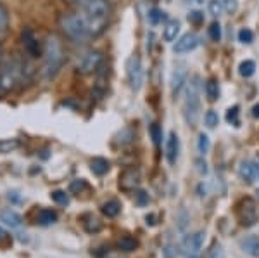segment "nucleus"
Here are the masks:
<instances>
[{
    "label": "nucleus",
    "instance_id": "26",
    "mask_svg": "<svg viewBox=\"0 0 259 258\" xmlns=\"http://www.w3.org/2000/svg\"><path fill=\"white\" fill-rule=\"evenodd\" d=\"M209 148H211V140H209V137H207L206 134H200L199 135V140H197V149H199V153L200 155H207L209 153Z\"/></svg>",
    "mask_w": 259,
    "mask_h": 258
},
{
    "label": "nucleus",
    "instance_id": "44",
    "mask_svg": "<svg viewBox=\"0 0 259 258\" xmlns=\"http://www.w3.org/2000/svg\"><path fill=\"white\" fill-rule=\"evenodd\" d=\"M145 220H147V226H154V215H147V217H145Z\"/></svg>",
    "mask_w": 259,
    "mask_h": 258
},
{
    "label": "nucleus",
    "instance_id": "39",
    "mask_svg": "<svg viewBox=\"0 0 259 258\" xmlns=\"http://www.w3.org/2000/svg\"><path fill=\"white\" fill-rule=\"evenodd\" d=\"M221 4H223V9L227 12H235L237 7H239V4H237V0H221Z\"/></svg>",
    "mask_w": 259,
    "mask_h": 258
},
{
    "label": "nucleus",
    "instance_id": "16",
    "mask_svg": "<svg viewBox=\"0 0 259 258\" xmlns=\"http://www.w3.org/2000/svg\"><path fill=\"white\" fill-rule=\"evenodd\" d=\"M178 33H180V21L171 19L164 24V28H162V39L166 42H175Z\"/></svg>",
    "mask_w": 259,
    "mask_h": 258
},
{
    "label": "nucleus",
    "instance_id": "45",
    "mask_svg": "<svg viewBox=\"0 0 259 258\" xmlns=\"http://www.w3.org/2000/svg\"><path fill=\"white\" fill-rule=\"evenodd\" d=\"M254 163V170H256V177H259V161H252Z\"/></svg>",
    "mask_w": 259,
    "mask_h": 258
},
{
    "label": "nucleus",
    "instance_id": "15",
    "mask_svg": "<svg viewBox=\"0 0 259 258\" xmlns=\"http://www.w3.org/2000/svg\"><path fill=\"white\" fill-rule=\"evenodd\" d=\"M239 177L242 180L245 182V184H252L254 180H256V170H254V163L252 161H242L240 166H239Z\"/></svg>",
    "mask_w": 259,
    "mask_h": 258
},
{
    "label": "nucleus",
    "instance_id": "43",
    "mask_svg": "<svg viewBox=\"0 0 259 258\" xmlns=\"http://www.w3.org/2000/svg\"><path fill=\"white\" fill-rule=\"evenodd\" d=\"M252 116L259 120V104H256V106L252 107Z\"/></svg>",
    "mask_w": 259,
    "mask_h": 258
},
{
    "label": "nucleus",
    "instance_id": "6",
    "mask_svg": "<svg viewBox=\"0 0 259 258\" xmlns=\"http://www.w3.org/2000/svg\"><path fill=\"white\" fill-rule=\"evenodd\" d=\"M237 218H239L240 226L244 227H252L257 222L259 215H257V208L256 201L250 198H245L237 205Z\"/></svg>",
    "mask_w": 259,
    "mask_h": 258
},
{
    "label": "nucleus",
    "instance_id": "18",
    "mask_svg": "<svg viewBox=\"0 0 259 258\" xmlns=\"http://www.w3.org/2000/svg\"><path fill=\"white\" fill-rule=\"evenodd\" d=\"M9 24H11V14H9V9L4 2H0V39L7 35L9 31Z\"/></svg>",
    "mask_w": 259,
    "mask_h": 258
},
{
    "label": "nucleus",
    "instance_id": "11",
    "mask_svg": "<svg viewBox=\"0 0 259 258\" xmlns=\"http://www.w3.org/2000/svg\"><path fill=\"white\" fill-rule=\"evenodd\" d=\"M140 182V172L135 168H128L121 173L119 177V187L123 191H133Z\"/></svg>",
    "mask_w": 259,
    "mask_h": 258
},
{
    "label": "nucleus",
    "instance_id": "5",
    "mask_svg": "<svg viewBox=\"0 0 259 258\" xmlns=\"http://www.w3.org/2000/svg\"><path fill=\"white\" fill-rule=\"evenodd\" d=\"M204 241H206V232L197 231L194 234L187 236L180 244V253L185 258H199L204 248Z\"/></svg>",
    "mask_w": 259,
    "mask_h": 258
},
{
    "label": "nucleus",
    "instance_id": "4",
    "mask_svg": "<svg viewBox=\"0 0 259 258\" xmlns=\"http://www.w3.org/2000/svg\"><path fill=\"white\" fill-rule=\"evenodd\" d=\"M21 64L18 61H7L0 68V92H9L21 82Z\"/></svg>",
    "mask_w": 259,
    "mask_h": 258
},
{
    "label": "nucleus",
    "instance_id": "51",
    "mask_svg": "<svg viewBox=\"0 0 259 258\" xmlns=\"http://www.w3.org/2000/svg\"><path fill=\"white\" fill-rule=\"evenodd\" d=\"M168 2H171V0H168Z\"/></svg>",
    "mask_w": 259,
    "mask_h": 258
},
{
    "label": "nucleus",
    "instance_id": "27",
    "mask_svg": "<svg viewBox=\"0 0 259 258\" xmlns=\"http://www.w3.org/2000/svg\"><path fill=\"white\" fill-rule=\"evenodd\" d=\"M50 198H52V201L57 203V205H62V206L69 205V196L66 191H54V193L50 194Z\"/></svg>",
    "mask_w": 259,
    "mask_h": 258
},
{
    "label": "nucleus",
    "instance_id": "13",
    "mask_svg": "<svg viewBox=\"0 0 259 258\" xmlns=\"http://www.w3.org/2000/svg\"><path fill=\"white\" fill-rule=\"evenodd\" d=\"M23 44H24L26 52L30 54L31 57H38L40 54H44V49L40 47L38 40H36L35 33H33L31 30H26L23 33Z\"/></svg>",
    "mask_w": 259,
    "mask_h": 258
},
{
    "label": "nucleus",
    "instance_id": "28",
    "mask_svg": "<svg viewBox=\"0 0 259 258\" xmlns=\"http://www.w3.org/2000/svg\"><path fill=\"white\" fill-rule=\"evenodd\" d=\"M149 134H150V137H152V142L156 144V145H159V144L162 142V130H161V127H159L157 123H152V125H150Z\"/></svg>",
    "mask_w": 259,
    "mask_h": 258
},
{
    "label": "nucleus",
    "instance_id": "35",
    "mask_svg": "<svg viewBox=\"0 0 259 258\" xmlns=\"http://www.w3.org/2000/svg\"><path fill=\"white\" fill-rule=\"evenodd\" d=\"M239 40L242 44H252L254 42V33L249 30V28H242L239 31Z\"/></svg>",
    "mask_w": 259,
    "mask_h": 258
},
{
    "label": "nucleus",
    "instance_id": "46",
    "mask_svg": "<svg viewBox=\"0 0 259 258\" xmlns=\"http://www.w3.org/2000/svg\"><path fill=\"white\" fill-rule=\"evenodd\" d=\"M194 2H197V4H204V0H194Z\"/></svg>",
    "mask_w": 259,
    "mask_h": 258
},
{
    "label": "nucleus",
    "instance_id": "1",
    "mask_svg": "<svg viewBox=\"0 0 259 258\" xmlns=\"http://www.w3.org/2000/svg\"><path fill=\"white\" fill-rule=\"evenodd\" d=\"M44 66H41V78L45 82H50L59 75L64 66L66 52L62 49V44L56 35H50L44 45Z\"/></svg>",
    "mask_w": 259,
    "mask_h": 258
},
{
    "label": "nucleus",
    "instance_id": "38",
    "mask_svg": "<svg viewBox=\"0 0 259 258\" xmlns=\"http://www.w3.org/2000/svg\"><path fill=\"white\" fill-rule=\"evenodd\" d=\"M149 201H150V198H149V194L145 193V191H137V194H135V203L139 206H145V205H149Z\"/></svg>",
    "mask_w": 259,
    "mask_h": 258
},
{
    "label": "nucleus",
    "instance_id": "20",
    "mask_svg": "<svg viewBox=\"0 0 259 258\" xmlns=\"http://www.w3.org/2000/svg\"><path fill=\"white\" fill-rule=\"evenodd\" d=\"M100 211H102V215H106L107 218H114L119 215L121 205H119L118 199H109V201H106L102 206H100Z\"/></svg>",
    "mask_w": 259,
    "mask_h": 258
},
{
    "label": "nucleus",
    "instance_id": "48",
    "mask_svg": "<svg viewBox=\"0 0 259 258\" xmlns=\"http://www.w3.org/2000/svg\"><path fill=\"white\" fill-rule=\"evenodd\" d=\"M183 2H187V4H189V2H194V0H183Z\"/></svg>",
    "mask_w": 259,
    "mask_h": 258
},
{
    "label": "nucleus",
    "instance_id": "19",
    "mask_svg": "<svg viewBox=\"0 0 259 258\" xmlns=\"http://www.w3.org/2000/svg\"><path fill=\"white\" fill-rule=\"evenodd\" d=\"M111 168V163L106 160V158H94L90 161V170L95 173V175H106Z\"/></svg>",
    "mask_w": 259,
    "mask_h": 258
},
{
    "label": "nucleus",
    "instance_id": "40",
    "mask_svg": "<svg viewBox=\"0 0 259 258\" xmlns=\"http://www.w3.org/2000/svg\"><path fill=\"white\" fill-rule=\"evenodd\" d=\"M209 258H225L223 248H221L220 244H216V246L211 249V256H209Z\"/></svg>",
    "mask_w": 259,
    "mask_h": 258
},
{
    "label": "nucleus",
    "instance_id": "21",
    "mask_svg": "<svg viewBox=\"0 0 259 258\" xmlns=\"http://www.w3.org/2000/svg\"><path fill=\"white\" fill-rule=\"evenodd\" d=\"M204 90H206V97L211 102H216L220 99V83L216 78H209V80L204 83Z\"/></svg>",
    "mask_w": 259,
    "mask_h": 258
},
{
    "label": "nucleus",
    "instance_id": "23",
    "mask_svg": "<svg viewBox=\"0 0 259 258\" xmlns=\"http://www.w3.org/2000/svg\"><path fill=\"white\" fill-rule=\"evenodd\" d=\"M118 248L121 249V251H135L137 248H139V241H137L135 238H132V236H123L119 241H118Z\"/></svg>",
    "mask_w": 259,
    "mask_h": 258
},
{
    "label": "nucleus",
    "instance_id": "41",
    "mask_svg": "<svg viewBox=\"0 0 259 258\" xmlns=\"http://www.w3.org/2000/svg\"><path fill=\"white\" fill-rule=\"evenodd\" d=\"M195 165H197V172L200 173V175H206V173H207V165H206V161L197 160V161H195Z\"/></svg>",
    "mask_w": 259,
    "mask_h": 258
},
{
    "label": "nucleus",
    "instance_id": "50",
    "mask_svg": "<svg viewBox=\"0 0 259 258\" xmlns=\"http://www.w3.org/2000/svg\"><path fill=\"white\" fill-rule=\"evenodd\" d=\"M106 2H109V0H106Z\"/></svg>",
    "mask_w": 259,
    "mask_h": 258
},
{
    "label": "nucleus",
    "instance_id": "47",
    "mask_svg": "<svg viewBox=\"0 0 259 258\" xmlns=\"http://www.w3.org/2000/svg\"><path fill=\"white\" fill-rule=\"evenodd\" d=\"M0 59H2V45H0Z\"/></svg>",
    "mask_w": 259,
    "mask_h": 258
},
{
    "label": "nucleus",
    "instance_id": "14",
    "mask_svg": "<svg viewBox=\"0 0 259 258\" xmlns=\"http://www.w3.org/2000/svg\"><path fill=\"white\" fill-rule=\"evenodd\" d=\"M240 248L249 256L259 258V236H245V238H242Z\"/></svg>",
    "mask_w": 259,
    "mask_h": 258
},
{
    "label": "nucleus",
    "instance_id": "33",
    "mask_svg": "<svg viewBox=\"0 0 259 258\" xmlns=\"http://www.w3.org/2000/svg\"><path fill=\"white\" fill-rule=\"evenodd\" d=\"M187 19H189L190 24H194V26H199V24L204 23V14L200 11H190L189 16H187Z\"/></svg>",
    "mask_w": 259,
    "mask_h": 258
},
{
    "label": "nucleus",
    "instance_id": "3",
    "mask_svg": "<svg viewBox=\"0 0 259 258\" xmlns=\"http://www.w3.org/2000/svg\"><path fill=\"white\" fill-rule=\"evenodd\" d=\"M59 24H61L62 33H64L69 40L80 44V42H87L92 39V33L80 12H78V14H64L61 18Z\"/></svg>",
    "mask_w": 259,
    "mask_h": 258
},
{
    "label": "nucleus",
    "instance_id": "37",
    "mask_svg": "<svg viewBox=\"0 0 259 258\" xmlns=\"http://www.w3.org/2000/svg\"><path fill=\"white\" fill-rule=\"evenodd\" d=\"M221 11H223V4H221V0H209V12L214 16V18H220Z\"/></svg>",
    "mask_w": 259,
    "mask_h": 258
},
{
    "label": "nucleus",
    "instance_id": "36",
    "mask_svg": "<svg viewBox=\"0 0 259 258\" xmlns=\"http://www.w3.org/2000/svg\"><path fill=\"white\" fill-rule=\"evenodd\" d=\"M85 189H87V182L83 180V178H78V180H73V182H71V187H69L71 193L80 194V193H83Z\"/></svg>",
    "mask_w": 259,
    "mask_h": 258
},
{
    "label": "nucleus",
    "instance_id": "31",
    "mask_svg": "<svg viewBox=\"0 0 259 258\" xmlns=\"http://www.w3.org/2000/svg\"><path fill=\"white\" fill-rule=\"evenodd\" d=\"M83 226H85V231L90 232V234H95L102 229V224L97 218H89V222H83Z\"/></svg>",
    "mask_w": 259,
    "mask_h": 258
},
{
    "label": "nucleus",
    "instance_id": "10",
    "mask_svg": "<svg viewBox=\"0 0 259 258\" xmlns=\"http://www.w3.org/2000/svg\"><path fill=\"white\" fill-rule=\"evenodd\" d=\"M187 78H189V71H187V66L185 64H178L175 66L173 73H171V92L173 95H177L180 90L185 87Z\"/></svg>",
    "mask_w": 259,
    "mask_h": 258
},
{
    "label": "nucleus",
    "instance_id": "7",
    "mask_svg": "<svg viewBox=\"0 0 259 258\" xmlns=\"http://www.w3.org/2000/svg\"><path fill=\"white\" fill-rule=\"evenodd\" d=\"M126 77L128 83L133 90H139L144 83V68H142V59L140 56L133 54L126 62Z\"/></svg>",
    "mask_w": 259,
    "mask_h": 258
},
{
    "label": "nucleus",
    "instance_id": "29",
    "mask_svg": "<svg viewBox=\"0 0 259 258\" xmlns=\"http://www.w3.org/2000/svg\"><path fill=\"white\" fill-rule=\"evenodd\" d=\"M162 19H166V12L156 9V7L149 11V21H150V24H159Z\"/></svg>",
    "mask_w": 259,
    "mask_h": 258
},
{
    "label": "nucleus",
    "instance_id": "25",
    "mask_svg": "<svg viewBox=\"0 0 259 258\" xmlns=\"http://www.w3.org/2000/svg\"><path fill=\"white\" fill-rule=\"evenodd\" d=\"M19 148V140L18 139H6L0 140V155H7V153H12L14 149Z\"/></svg>",
    "mask_w": 259,
    "mask_h": 258
},
{
    "label": "nucleus",
    "instance_id": "22",
    "mask_svg": "<svg viewBox=\"0 0 259 258\" xmlns=\"http://www.w3.org/2000/svg\"><path fill=\"white\" fill-rule=\"evenodd\" d=\"M56 220H57V213L54 210H50V208H44L36 215V224H40V226H50Z\"/></svg>",
    "mask_w": 259,
    "mask_h": 258
},
{
    "label": "nucleus",
    "instance_id": "30",
    "mask_svg": "<svg viewBox=\"0 0 259 258\" xmlns=\"http://www.w3.org/2000/svg\"><path fill=\"white\" fill-rule=\"evenodd\" d=\"M204 122H206V125L209 128H214L216 125L220 123V116H218V113H216L214 109H209L206 115H204Z\"/></svg>",
    "mask_w": 259,
    "mask_h": 258
},
{
    "label": "nucleus",
    "instance_id": "34",
    "mask_svg": "<svg viewBox=\"0 0 259 258\" xmlns=\"http://www.w3.org/2000/svg\"><path fill=\"white\" fill-rule=\"evenodd\" d=\"M207 33H209V39L214 40V42H220L221 40V26L218 21H214V23L209 26V30H207Z\"/></svg>",
    "mask_w": 259,
    "mask_h": 258
},
{
    "label": "nucleus",
    "instance_id": "8",
    "mask_svg": "<svg viewBox=\"0 0 259 258\" xmlns=\"http://www.w3.org/2000/svg\"><path fill=\"white\" fill-rule=\"evenodd\" d=\"M100 62H102V54L99 51H89L78 59L76 69L81 75H92L99 69Z\"/></svg>",
    "mask_w": 259,
    "mask_h": 258
},
{
    "label": "nucleus",
    "instance_id": "12",
    "mask_svg": "<svg viewBox=\"0 0 259 258\" xmlns=\"http://www.w3.org/2000/svg\"><path fill=\"white\" fill-rule=\"evenodd\" d=\"M180 155V139L177 135V132H169L168 135V142H166V160L169 165H175Z\"/></svg>",
    "mask_w": 259,
    "mask_h": 258
},
{
    "label": "nucleus",
    "instance_id": "2",
    "mask_svg": "<svg viewBox=\"0 0 259 258\" xmlns=\"http://www.w3.org/2000/svg\"><path fill=\"white\" fill-rule=\"evenodd\" d=\"M183 116L190 127H195L200 118V77L194 75L187 82L185 101H183Z\"/></svg>",
    "mask_w": 259,
    "mask_h": 258
},
{
    "label": "nucleus",
    "instance_id": "9",
    "mask_svg": "<svg viewBox=\"0 0 259 258\" xmlns=\"http://www.w3.org/2000/svg\"><path fill=\"white\" fill-rule=\"evenodd\" d=\"M200 44V39L195 33H185L182 35L180 39L175 42L173 45V52L175 54H187V52H192L195 47Z\"/></svg>",
    "mask_w": 259,
    "mask_h": 258
},
{
    "label": "nucleus",
    "instance_id": "49",
    "mask_svg": "<svg viewBox=\"0 0 259 258\" xmlns=\"http://www.w3.org/2000/svg\"><path fill=\"white\" fill-rule=\"evenodd\" d=\"M256 194H257V198H259V189H257V191H256Z\"/></svg>",
    "mask_w": 259,
    "mask_h": 258
},
{
    "label": "nucleus",
    "instance_id": "32",
    "mask_svg": "<svg viewBox=\"0 0 259 258\" xmlns=\"http://www.w3.org/2000/svg\"><path fill=\"white\" fill-rule=\"evenodd\" d=\"M239 115H240V107L239 106L230 107L228 113H227V122L237 127V125H239Z\"/></svg>",
    "mask_w": 259,
    "mask_h": 258
},
{
    "label": "nucleus",
    "instance_id": "17",
    "mask_svg": "<svg viewBox=\"0 0 259 258\" xmlns=\"http://www.w3.org/2000/svg\"><path fill=\"white\" fill-rule=\"evenodd\" d=\"M0 220L12 229H19L21 224H23V218H21L14 210H4L2 213H0Z\"/></svg>",
    "mask_w": 259,
    "mask_h": 258
},
{
    "label": "nucleus",
    "instance_id": "24",
    "mask_svg": "<svg viewBox=\"0 0 259 258\" xmlns=\"http://www.w3.org/2000/svg\"><path fill=\"white\" fill-rule=\"evenodd\" d=\"M239 73H240V77L250 78L254 73H256V62H254L252 59L242 61V62H240V66H239Z\"/></svg>",
    "mask_w": 259,
    "mask_h": 258
},
{
    "label": "nucleus",
    "instance_id": "42",
    "mask_svg": "<svg viewBox=\"0 0 259 258\" xmlns=\"http://www.w3.org/2000/svg\"><path fill=\"white\" fill-rule=\"evenodd\" d=\"M0 241H7V243H9L11 241V238H9V234H7L6 231H4L2 227H0Z\"/></svg>",
    "mask_w": 259,
    "mask_h": 258
}]
</instances>
